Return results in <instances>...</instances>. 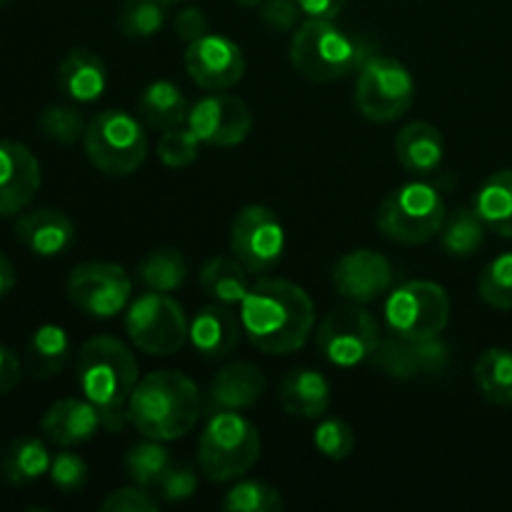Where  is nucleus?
<instances>
[{
	"instance_id": "obj_16",
	"label": "nucleus",
	"mask_w": 512,
	"mask_h": 512,
	"mask_svg": "<svg viewBox=\"0 0 512 512\" xmlns=\"http://www.w3.org/2000/svg\"><path fill=\"white\" fill-rule=\"evenodd\" d=\"M393 265L385 255L370 248L345 253L333 268V285L338 295L355 305H368L383 298L393 285Z\"/></svg>"
},
{
	"instance_id": "obj_46",
	"label": "nucleus",
	"mask_w": 512,
	"mask_h": 512,
	"mask_svg": "<svg viewBox=\"0 0 512 512\" xmlns=\"http://www.w3.org/2000/svg\"><path fill=\"white\" fill-rule=\"evenodd\" d=\"M20 378H23V365H20L18 355L8 345L0 343V395L13 393L20 385Z\"/></svg>"
},
{
	"instance_id": "obj_32",
	"label": "nucleus",
	"mask_w": 512,
	"mask_h": 512,
	"mask_svg": "<svg viewBox=\"0 0 512 512\" xmlns=\"http://www.w3.org/2000/svg\"><path fill=\"white\" fill-rule=\"evenodd\" d=\"M485 233L488 225L475 213V208H455L440 228V243L453 258H470L485 245Z\"/></svg>"
},
{
	"instance_id": "obj_29",
	"label": "nucleus",
	"mask_w": 512,
	"mask_h": 512,
	"mask_svg": "<svg viewBox=\"0 0 512 512\" xmlns=\"http://www.w3.org/2000/svg\"><path fill=\"white\" fill-rule=\"evenodd\" d=\"M50 460L43 440L18 438L0 455V478L10 485H30L48 473Z\"/></svg>"
},
{
	"instance_id": "obj_1",
	"label": "nucleus",
	"mask_w": 512,
	"mask_h": 512,
	"mask_svg": "<svg viewBox=\"0 0 512 512\" xmlns=\"http://www.w3.org/2000/svg\"><path fill=\"white\" fill-rule=\"evenodd\" d=\"M243 333L265 355H290L308 343L315 305L300 285L283 278H258L240 303Z\"/></svg>"
},
{
	"instance_id": "obj_37",
	"label": "nucleus",
	"mask_w": 512,
	"mask_h": 512,
	"mask_svg": "<svg viewBox=\"0 0 512 512\" xmlns=\"http://www.w3.org/2000/svg\"><path fill=\"white\" fill-rule=\"evenodd\" d=\"M478 293L483 303L495 310H512V253L490 260L478 278Z\"/></svg>"
},
{
	"instance_id": "obj_31",
	"label": "nucleus",
	"mask_w": 512,
	"mask_h": 512,
	"mask_svg": "<svg viewBox=\"0 0 512 512\" xmlns=\"http://www.w3.org/2000/svg\"><path fill=\"white\" fill-rule=\"evenodd\" d=\"M135 278L145 290L153 293H173L183 288L188 278V260L178 248H158L145 255L135 268Z\"/></svg>"
},
{
	"instance_id": "obj_15",
	"label": "nucleus",
	"mask_w": 512,
	"mask_h": 512,
	"mask_svg": "<svg viewBox=\"0 0 512 512\" xmlns=\"http://www.w3.org/2000/svg\"><path fill=\"white\" fill-rule=\"evenodd\" d=\"M185 70L198 88L208 93H223L243 80L245 55L228 35H203L185 50Z\"/></svg>"
},
{
	"instance_id": "obj_23",
	"label": "nucleus",
	"mask_w": 512,
	"mask_h": 512,
	"mask_svg": "<svg viewBox=\"0 0 512 512\" xmlns=\"http://www.w3.org/2000/svg\"><path fill=\"white\" fill-rule=\"evenodd\" d=\"M278 400L285 413L293 418L318 420L328 413L333 393L325 375L308 368H295L280 380Z\"/></svg>"
},
{
	"instance_id": "obj_20",
	"label": "nucleus",
	"mask_w": 512,
	"mask_h": 512,
	"mask_svg": "<svg viewBox=\"0 0 512 512\" xmlns=\"http://www.w3.org/2000/svg\"><path fill=\"white\" fill-rule=\"evenodd\" d=\"M240 338H243V323L240 315L230 310V305H205L190 320V343L208 360L228 358L240 345Z\"/></svg>"
},
{
	"instance_id": "obj_25",
	"label": "nucleus",
	"mask_w": 512,
	"mask_h": 512,
	"mask_svg": "<svg viewBox=\"0 0 512 512\" xmlns=\"http://www.w3.org/2000/svg\"><path fill=\"white\" fill-rule=\"evenodd\" d=\"M70 353H73V345H70L68 333L60 325L45 323L30 335L25 345V365L33 378L48 380L63 373Z\"/></svg>"
},
{
	"instance_id": "obj_24",
	"label": "nucleus",
	"mask_w": 512,
	"mask_h": 512,
	"mask_svg": "<svg viewBox=\"0 0 512 512\" xmlns=\"http://www.w3.org/2000/svg\"><path fill=\"white\" fill-rule=\"evenodd\" d=\"M58 88L75 103H95L108 88V68L93 50L75 48L60 60Z\"/></svg>"
},
{
	"instance_id": "obj_51",
	"label": "nucleus",
	"mask_w": 512,
	"mask_h": 512,
	"mask_svg": "<svg viewBox=\"0 0 512 512\" xmlns=\"http://www.w3.org/2000/svg\"><path fill=\"white\" fill-rule=\"evenodd\" d=\"M168 3H178V0H168Z\"/></svg>"
},
{
	"instance_id": "obj_11",
	"label": "nucleus",
	"mask_w": 512,
	"mask_h": 512,
	"mask_svg": "<svg viewBox=\"0 0 512 512\" xmlns=\"http://www.w3.org/2000/svg\"><path fill=\"white\" fill-rule=\"evenodd\" d=\"M380 325L363 305H343L320 320L318 350L335 368H355L373 358L380 345Z\"/></svg>"
},
{
	"instance_id": "obj_5",
	"label": "nucleus",
	"mask_w": 512,
	"mask_h": 512,
	"mask_svg": "<svg viewBox=\"0 0 512 512\" xmlns=\"http://www.w3.org/2000/svg\"><path fill=\"white\" fill-rule=\"evenodd\" d=\"M260 430L235 410L210 413L198 443V468L213 483H230L260 460Z\"/></svg>"
},
{
	"instance_id": "obj_33",
	"label": "nucleus",
	"mask_w": 512,
	"mask_h": 512,
	"mask_svg": "<svg viewBox=\"0 0 512 512\" xmlns=\"http://www.w3.org/2000/svg\"><path fill=\"white\" fill-rule=\"evenodd\" d=\"M170 465H173L170 450L163 448V443H158V440L148 438H145V443L133 445L123 458V468L130 483L140 485L145 490L155 488L160 478L168 473Z\"/></svg>"
},
{
	"instance_id": "obj_19",
	"label": "nucleus",
	"mask_w": 512,
	"mask_h": 512,
	"mask_svg": "<svg viewBox=\"0 0 512 512\" xmlns=\"http://www.w3.org/2000/svg\"><path fill=\"white\" fill-rule=\"evenodd\" d=\"M15 238L40 258H55L70 250L78 238L75 223L65 213L53 208L28 210L15 223Z\"/></svg>"
},
{
	"instance_id": "obj_28",
	"label": "nucleus",
	"mask_w": 512,
	"mask_h": 512,
	"mask_svg": "<svg viewBox=\"0 0 512 512\" xmlns=\"http://www.w3.org/2000/svg\"><path fill=\"white\" fill-rule=\"evenodd\" d=\"M200 288L213 303L240 305L250 290L248 268L238 258H210L200 268Z\"/></svg>"
},
{
	"instance_id": "obj_17",
	"label": "nucleus",
	"mask_w": 512,
	"mask_h": 512,
	"mask_svg": "<svg viewBox=\"0 0 512 512\" xmlns=\"http://www.w3.org/2000/svg\"><path fill=\"white\" fill-rule=\"evenodd\" d=\"M40 190V163L33 150L0 140V218H13L33 203Z\"/></svg>"
},
{
	"instance_id": "obj_48",
	"label": "nucleus",
	"mask_w": 512,
	"mask_h": 512,
	"mask_svg": "<svg viewBox=\"0 0 512 512\" xmlns=\"http://www.w3.org/2000/svg\"><path fill=\"white\" fill-rule=\"evenodd\" d=\"M15 288V268L10 263L8 255L0 253V298L10 293Z\"/></svg>"
},
{
	"instance_id": "obj_40",
	"label": "nucleus",
	"mask_w": 512,
	"mask_h": 512,
	"mask_svg": "<svg viewBox=\"0 0 512 512\" xmlns=\"http://www.w3.org/2000/svg\"><path fill=\"white\" fill-rule=\"evenodd\" d=\"M200 153V140L195 138L193 130L188 125H180V128L163 130L158 140V158L160 163L168 165V168H188L190 163L198 160Z\"/></svg>"
},
{
	"instance_id": "obj_9",
	"label": "nucleus",
	"mask_w": 512,
	"mask_h": 512,
	"mask_svg": "<svg viewBox=\"0 0 512 512\" xmlns=\"http://www.w3.org/2000/svg\"><path fill=\"white\" fill-rule=\"evenodd\" d=\"M415 100V78L398 58L375 53L360 68L355 83V108L370 123L403 118Z\"/></svg>"
},
{
	"instance_id": "obj_6",
	"label": "nucleus",
	"mask_w": 512,
	"mask_h": 512,
	"mask_svg": "<svg viewBox=\"0 0 512 512\" xmlns=\"http://www.w3.org/2000/svg\"><path fill=\"white\" fill-rule=\"evenodd\" d=\"M448 208L435 180H415L383 198L375 223L385 238L403 245H423L440 233Z\"/></svg>"
},
{
	"instance_id": "obj_10",
	"label": "nucleus",
	"mask_w": 512,
	"mask_h": 512,
	"mask_svg": "<svg viewBox=\"0 0 512 512\" xmlns=\"http://www.w3.org/2000/svg\"><path fill=\"white\" fill-rule=\"evenodd\" d=\"M385 323L400 338H433L450 323V298L433 280H410L385 300Z\"/></svg>"
},
{
	"instance_id": "obj_38",
	"label": "nucleus",
	"mask_w": 512,
	"mask_h": 512,
	"mask_svg": "<svg viewBox=\"0 0 512 512\" xmlns=\"http://www.w3.org/2000/svg\"><path fill=\"white\" fill-rule=\"evenodd\" d=\"M40 133L48 140L60 145H73L78 140H83L85 135V120L80 115L78 108H70V105H48V108L40 113Z\"/></svg>"
},
{
	"instance_id": "obj_12",
	"label": "nucleus",
	"mask_w": 512,
	"mask_h": 512,
	"mask_svg": "<svg viewBox=\"0 0 512 512\" xmlns=\"http://www.w3.org/2000/svg\"><path fill=\"white\" fill-rule=\"evenodd\" d=\"M68 300L90 318H115L130 305L133 280L118 263L88 260L70 270Z\"/></svg>"
},
{
	"instance_id": "obj_39",
	"label": "nucleus",
	"mask_w": 512,
	"mask_h": 512,
	"mask_svg": "<svg viewBox=\"0 0 512 512\" xmlns=\"http://www.w3.org/2000/svg\"><path fill=\"white\" fill-rule=\"evenodd\" d=\"M313 445L320 455L340 463V460H348L355 450V433L345 420L323 418L313 433Z\"/></svg>"
},
{
	"instance_id": "obj_30",
	"label": "nucleus",
	"mask_w": 512,
	"mask_h": 512,
	"mask_svg": "<svg viewBox=\"0 0 512 512\" xmlns=\"http://www.w3.org/2000/svg\"><path fill=\"white\" fill-rule=\"evenodd\" d=\"M475 385L488 403L508 408L512 405V350L488 348L475 360Z\"/></svg>"
},
{
	"instance_id": "obj_47",
	"label": "nucleus",
	"mask_w": 512,
	"mask_h": 512,
	"mask_svg": "<svg viewBox=\"0 0 512 512\" xmlns=\"http://www.w3.org/2000/svg\"><path fill=\"white\" fill-rule=\"evenodd\" d=\"M348 0H298L300 10L305 18H318V20H335L343 13Z\"/></svg>"
},
{
	"instance_id": "obj_34",
	"label": "nucleus",
	"mask_w": 512,
	"mask_h": 512,
	"mask_svg": "<svg viewBox=\"0 0 512 512\" xmlns=\"http://www.w3.org/2000/svg\"><path fill=\"white\" fill-rule=\"evenodd\" d=\"M373 368H378L385 378L393 380H415L423 378L420 373V360L415 353V340L400 338V335H385L375 348L373 358L368 360Z\"/></svg>"
},
{
	"instance_id": "obj_49",
	"label": "nucleus",
	"mask_w": 512,
	"mask_h": 512,
	"mask_svg": "<svg viewBox=\"0 0 512 512\" xmlns=\"http://www.w3.org/2000/svg\"><path fill=\"white\" fill-rule=\"evenodd\" d=\"M233 3L245 5V8H250V5H260V3H263V0H233Z\"/></svg>"
},
{
	"instance_id": "obj_41",
	"label": "nucleus",
	"mask_w": 512,
	"mask_h": 512,
	"mask_svg": "<svg viewBox=\"0 0 512 512\" xmlns=\"http://www.w3.org/2000/svg\"><path fill=\"white\" fill-rule=\"evenodd\" d=\"M50 483L65 495L80 493L88 483V463L78 453H58L50 460Z\"/></svg>"
},
{
	"instance_id": "obj_21",
	"label": "nucleus",
	"mask_w": 512,
	"mask_h": 512,
	"mask_svg": "<svg viewBox=\"0 0 512 512\" xmlns=\"http://www.w3.org/2000/svg\"><path fill=\"white\" fill-rule=\"evenodd\" d=\"M443 133L425 120L403 125L395 135V158L405 173L415 178H433L443 165Z\"/></svg>"
},
{
	"instance_id": "obj_50",
	"label": "nucleus",
	"mask_w": 512,
	"mask_h": 512,
	"mask_svg": "<svg viewBox=\"0 0 512 512\" xmlns=\"http://www.w3.org/2000/svg\"><path fill=\"white\" fill-rule=\"evenodd\" d=\"M5 3H8V0H0V8H3V5H5Z\"/></svg>"
},
{
	"instance_id": "obj_27",
	"label": "nucleus",
	"mask_w": 512,
	"mask_h": 512,
	"mask_svg": "<svg viewBox=\"0 0 512 512\" xmlns=\"http://www.w3.org/2000/svg\"><path fill=\"white\" fill-rule=\"evenodd\" d=\"M473 208L488 230L512 240V168L498 170L480 185Z\"/></svg>"
},
{
	"instance_id": "obj_2",
	"label": "nucleus",
	"mask_w": 512,
	"mask_h": 512,
	"mask_svg": "<svg viewBox=\"0 0 512 512\" xmlns=\"http://www.w3.org/2000/svg\"><path fill=\"white\" fill-rule=\"evenodd\" d=\"M138 373L133 350L113 335H95L80 348L75 380L83 398L95 405L100 425L108 433H120L130 423L128 400L140 380Z\"/></svg>"
},
{
	"instance_id": "obj_14",
	"label": "nucleus",
	"mask_w": 512,
	"mask_h": 512,
	"mask_svg": "<svg viewBox=\"0 0 512 512\" xmlns=\"http://www.w3.org/2000/svg\"><path fill=\"white\" fill-rule=\"evenodd\" d=\"M188 125L195 138L210 148H235L253 130V113L235 95L210 93L190 105Z\"/></svg>"
},
{
	"instance_id": "obj_26",
	"label": "nucleus",
	"mask_w": 512,
	"mask_h": 512,
	"mask_svg": "<svg viewBox=\"0 0 512 512\" xmlns=\"http://www.w3.org/2000/svg\"><path fill=\"white\" fill-rule=\"evenodd\" d=\"M138 113L150 128L173 130L188 123L190 105L178 85L170 80H153L140 95Z\"/></svg>"
},
{
	"instance_id": "obj_43",
	"label": "nucleus",
	"mask_w": 512,
	"mask_h": 512,
	"mask_svg": "<svg viewBox=\"0 0 512 512\" xmlns=\"http://www.w3.org/2000/svg\"><path fill=\"white\" fill-rule=\"evenodd\" d=\"M260 23L273 33H293L303 15L298 0H263L260 3Z\"/></svg>"
},
{
	"instance_id": "obj_3",
	"label": "nucleus",
	"mask_w": 512,
	"mask_h": 512,
	"mask_svg": "<svg viewBox=\"0 0 512 512\" xmlns=\"http://www.w3.org/2000/svg\"><path fill=\"white\" fill-rule=\"evenodd\" d=\"M130 425L143 438L170 443L198 425L203 398L198 385L178 370H155L138 380L128 400Z\"/></svg>"
},
{
	"instance_id": "obj_8",
	"label": "nucleus",
	"mask_w": 512,
	"mask_h": 512,
	"mask_svg": "<svg viewBox=\"0 0 512 512\" xmlns=\"http://www.w3.org/2000/svg\"><path fill=\"white\" fill-rule=\"evenodd\" d=\"M125 333L130 343L148 355H173L190 340V323L178 300L168 293H143L130 300L125 313Z\"/></svg>"
},
{
	"instance_id": "obj_7",
	"label": "nucleus",
	"mask_w": 512,
	"mask_h": 512,
	"mask_svg": "<svg viewBox=\"0 0 512 512\" xmlns=\"http://www.w3.org/2000/svg\"><path fill=\"white\" fill-rule=\"evenodd\" d=\"M85 155L100 173L125 178L148 158V133L128 110H103L85 125Z\"/></svg>"
},
{
	"instance_id": "obj_45",
	"label": "nucleus",
	"mask_w": 512,
	"mask_h": 512,
	"mask_svg": "<svg viewBox=\"0 0 512 512\" xmlns=\"http://www.w3.org/2000/svg\"><path fill=\"white\" fill-rule=\"evenodd\" d=\"M173 28H175V35H178L183 43H195V40H200L203 35L210 33L208 15H205L200 8L178 10Z\"/></svg>"
},
{
	"instance_id": "obj_22",
	"label": "nucleus",
	"mask_w": 512,
	"mask_h": 512,
	"mask_svg": "<svg viewBox=\"0 0 512 512\" xmlns=\"http://www.w3.org/2000/svg\"><path fill=\"white\" fill-rule=\"evenodd\" d=\"M100 415L90 400L78 398H63L48 408V413L40 420V433L45 440L60 448H73V445H83L98 433Z\"/></svg>"
},
{
	"instance_id": "obj_42",
	"label": "nucleus",
	"mask_w": 512,
	"mask_h": 512,
	"mask_svg": "<svg viewBox=\"0 0 512 512\" xmlns=\"http://www.w3.org/2000/svg\"><path fill=\"white\" fill-rule=\"evenodd\" d=\"M155 490L165 503H183V500L193 498L195 490H198V473L190 465L173 463L168 473L160 478V483L155 485Z\"/></svg>"
},
{
	"instance_id": "obj_36",
	"label": "nucleus",
	"mask_w": 512,
	"mask_h": 512,
	"mask_svg": "<svg viewBox=\"0 0 512 512\" xmlns=\"http://www.w3.org/2000/svg\"><path fill=\"white\" fill-rule=\"evenodd\" d=\"M223 508L230 512H278L285 503L273 485L263 480H240L225 493Z\"/></svg>"
},
{
	"instance_id": "obj_35",
	"label": "nucleus",
	"mask_w": 512,
	"mask_h": 512,
	"mask_svg": "<svg viewBox=\"0 0 512 512\" xmlns=\"http://www.w3.org/2000/svg\"><path fill=\"white\" fill-rule=\"evenodd\" d=\"M168 20V0H125L118 10V30L125 38H153Z\"/></svg>"
},
{
	"instance_id": "obj_18",
	"label": "nucleus",
	"mask_w": 512,
	"mask_h": 512,
	"mask_svg": "<svg viewBox=\"0 0 512 512\" xmlns=\"http://www.w3.org/2000/svg\"><path fill=\"white\" fill-rule=\"evenodd\" d=\"M268 380H265L263 370L258 365L248 363V360H238L225 368L218 370L210 388L205 393L203 408L208 413H220V410H248L258 403L265 395Z\"/></svg>"
},
{
	"instance_id": "obj_13",
	"label": "nucleus",
	"mask_w": 512,
	"mask_h": 512,
	"mask_svg": "<svg viewBox=\"0 0 512 512\" xmlns=\"http://www.w3.org/2000/svg\"><path fill=\"white\" fill-rule=\"evenodd\" d=\"M230 253L248 273H268L283 260L285 228L265 205H245L230 225Z\"/></svg>"
},
{
	"instance_id": "obj_44",
	"label": "nucleus",
	"mask_w": 512,
	"mask_h": 512,
	"mask_svg": "<svg viewBox=\"0 0 512 512\" xmlns=\"http://www.w3.org/2000/svg\"><path fill=\"white\" fill-rule=\"evenodd\" d=\"M103 512H155L158 510V500L140 485H130V488H120L108 493V498L100 503Z\"/></svg>"
},
{
	"instance_id": "obj_4",
	"label": "nucleus",
	"mask_w": 512,
	"mask_h": 512,
	"mask_svg": "<svg viewBox=\"0 0 512 512\" xmlns=\"http://www.w3.org/2000/svg\"><path fill=\"white\" fill-rule=\"evenodd\" d=\"M378 53L370 40L345 33L333 20L308 18L293 30L290 63L310 83H333L363 68Z\"/></svg>"
}]
</instances>
